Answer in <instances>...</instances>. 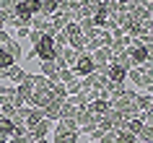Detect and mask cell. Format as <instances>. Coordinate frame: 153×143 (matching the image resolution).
<instances>
[{
    "mask_svg": "<svg viewBox=\"0 0 153 143\" xmlns=\"http://www.w3.org/2000/svg\"><path fill=\"white\" fill-rule=\"evenodd\" d=\"M104 73H106V78L109 81H114V83H125V76H127V70H122L120 65H114V63H109L104 68Z\"/></svg>",
    "mask_w": 153,
    "mask_h": 143,
    "instance_id": "obj_8",
    "label": "cell"
},
{
    "mask_svg": "<svg viewBox=\"0 0 153 143\" xmlns=\"http://www.w3.org/2000/svg\"><path fill=\"white\" fill-rule=\"evenodd\" d=\"M91 60H94V68H96V70H104L106 65L112 63V49H109V47L94 49V52H91Z\"/></svg>",
    "mask_w": 153,
    "mask_h": 143,
    "instance_id": "obj_6",
    "label": "cell"
},
{
    "mask_svg": "<svg viewBox=\"0 0 153 143\" xmlns=\"http://www.w3.org/2000/svg\"><path fill=\"white\" fill-rule=\"evenodd\" d=\"M78 138H81V127L75 120H57L55 143H78Z\"/></svg>",
    "mask_w": 153,
    "mask_h": 143,
    "instance_id": "obj_3",
    "label": "cell"
},
{
    "mask_svg": "<svg viewBox=\"0 0 153 143\" xmlns=\"http://www.w3.org/2000/svg\"><path fill=\"white\" fill-rule=\"evenodd\" d=\"M91 143H99V141H91Z\"/></svg>",
    "mask_w": 153,
    "mask_h": 143,
    "instance_id": "obj_24",
    "label": "cell"
},
{
    "mask_svg": "<svg viewBox=\"0 0 153 143\" xmlns=\"http://www.w3.org/2000/svg\"><path fill=\"white\" fill-rule=\"evenodd\" d=\"M29 31H31L29 26H18V29H16V37H13V39H24V37H29Z\"/></svg>",
    "mask_w": 153,
    "mask_h": 143,
    "instance_id": "obj_20",
    "label": "cell"
},
{
    "mask_svg": "<svg viewBox=\"0 0 153 143\" xmlns=\"http://www.w3.org/2000/svg\"><path fill=\"white\" fill-rule=\"evenodd\" d=\"M31 143H49L47 138H36V141H31Z\"/></svg>",
    "mask_w": 153,
    "mask_h": 143,
    "instance_id": "obj_21",
    "label": "cell"
},
{
    "mask_svg": "<svg viewBox=\"0 0 153 143\" xmlns=\"http://www.w3.org/2000/svg\"><path fill=\"white\" fill-rule=\"evenodd\" d=\"M135 107L140 112H151L153 109V96L151 91H145V94H135Z\"/></svg>",
    "mask_w": 153,
    "mask_h": 143,
    "instance_id": "obj_9",
    "label": "cell"
},
{
    "mask_svg": "<svg viewBox=\"0 0 153 143\" xmlns=\"http://www.w3.org/2000/svg\"><path fill=\"white\" fill-rule=\"evenodd\" d=\"M75 112H78L75 104H70V102L60 104V120H75Z\"/></svg>",
    "mask_w": 153,
    "mask_h": 143,
    "instance_id": "obj_12",
    "label": "cell"
},
{
    "mask_svg": "<svg viewBox=\"0 0 153 143\" xmlns=\"http://www.w3.org/2000/svg\"><path fill=\"white\" fill-rule=\"evenodd\" d=\"M112 63L120 65L122 70H130V68H132V60H130L127 49H122V52H112Z\"/></svg>",
    "mask_w": 153,
    "mask_h": 143,
    "instance_id": "obj_10",
    "label": "cell"
},
{
    "mask_svg": "<svg viewBox=\"0 0 153 143\" xmlns=\"http://www.w3.org/2000/svg\"><path fill=\"white\" fill-rule=\"evenodd\" d=\"M29 39H31L34 49L31 55L36 63H42V60H55L57 57V49H55V42H52V37H47V34H39V31H29Z\"/></svg>",
    "mask_w": 153,
    "mask_h": 143,
    "instance_id": "obj_1",
    "label": "cell"
},
{
    "mask_svg": "<svg viewBox=\"0 0 153 143\" xmlns=\"http://www.w3.org/2000/svg\"><path fill=\"white\" fill-rule=\"evenodd\" d=\"M62 31H65V37L70 39V37H75V34H81V26H78V21H70V24L65 26Z\"/></svg>",
    "mask_w": 153,
    "mask_h": 143,
    "instance_id": "obj_18",
    "label": "cell"
},
{
    "mask_svg": "<svg viewBox=\"0 0 153 143\" xmlns=\"http://www.w3.org/2000/svg\"><path fill=\"white\" fill-rule=\"evenodd\" d=\"M3 49H5V52H8V55L13 57V60H16V63L21 60V42H18V39H13V37H10V39H8V44H5Z\"/></svg>",
    "mask_w": 153,
    "mask_h": 143,
    "instance_id": "obj_11",
    "label": "cell"
},
{
    "mask_svg": "<svg viewBox=\"0 0 153 143\" xmlns=\"http://www.w3.org/2000/svg\"><path fill=\"white\" fill-rule=\"evenodd\" d=\"M73 76L75 78H83V76H88V73H94L96 68H94V60H91V52H78V57H75V63H73Z\"/></svg>",
    "mask_w": 153,
    "mask_h": 143,
    "instance_id": "obj_5",
    "label": "cell"
},
{
    "mask_svg": "<svg viewBox=\"0 0 153 143\" xmlns=\"http://www.w3.org/2000/svg\"><path fill=\"white\" fill-rule=\"evenodd\" d=\"M26 76H29V73L21 70V65H18V63H13L10 68H3V70H0V81H18V83H21Z\"/></svg>",
    "mask_w": 153,
    "mask_h": 143,
    "instance_id": "obj_7",
    "label": "cell"
},
{
    "mask_svg": "<svg viewBox=\"0 0 153 143\" xmlns=\"http://www.w3.org/2000/svg\"><path fill=\"white\" fill-rule=\"evenodd\" d=\"M127 76H130L132 83H137V86L145 88V91H151V88H153V63L143 65V68H130Z\"/></svg>",
    "mask_w": 153,
    "mask_h": 143,
    "instance_id": "obj_4",
    "label": "cell"
},
{
    "mask_svg": "<svg viewBox=\"0 0 153 143\" xmlns=\"http://www.w3.org/2000/svg\"><path fill=\"white\" fill-rule=\"evenodd\" d=\"M52 42H55V49H62V47H68V37H65V31H57L55 37H52Z\"/></svg>",
    "mask_w": 153,
    "mask_h": 143,
    "instance_id": "obj_17",
    "label": "cell"
},
{
    "mask_svg": "<svg viewBox=\"0 0 153 143\" xmlns=\"http://www.w3.org/2000/svg\"><path fill=\"white\" fill-rule=\"evenodd\" d=\"M0 133L10 138V133H13V120H8V117H0Z\"/></svg>",
    "mask_w": 153,
    "mask_h": 143,
    "instance_id": "obj_16",
    "label": "cell"
},
{
    "mask_svg": "<svg viewBox=\"0 0 153 143\" xmlns=\"http://www.w3.org/2000/svg\"><path fill=\"white\" fill-rule=\"evenodd\" d=\"M18 0H0V16H5V13H10V10L16 8Z\"/></svg>",
    "mask_w": 153,
    "mask_h": 143,
    "instance_id": "obj_19",
    "label": "cell"
},
{
    "mask_svg": "<svg viewBox=\"0 0 153 143\" xmlns=\"http://www.w3.org/2000/svg\"><path fill=\"white\" fill-rule=\"evenodd\" d=\"M3 29H5V24H3V18H0V31H3Z\"/></svg>",
    "mask_w": 153,
    "mask_h": 143,
    "instance_id": "obj_22",
    "label": "cell"
},
{
    "mask_svg": "<svg viewBox=\"0 0 153 143\" xmlns=\"http://www.w3.org/2000/svg\"><path fill=\"white\" fill-rule=\"evenodd\" d=\"M112 109H117L125 120L137 117V115H140V109L135 107V91L125 88V91H122L120 96H114V99H112Z\"/></svg>",
    "mask_w": 153,
    "mask_h": 143,
    "instance_id": "obj_2",
    "label": "cell"
},
{
    "mask_svg": "<svg viewBox=\"0 0 153 143\" xmlns=\"http://www.w3.org/2000/svg\"><path fill=\"white\" fill-rule=\"evenodd\" d=\"M140 143H153V125H143L140 127V133L135 135Z\"/></svg>",
    "mask_w": 153,
    "mask_h": 143,
    "instance_id": "obj_13",
    "label": "cell"
},
{
    "mask_svg": "<svg viewBox=\"0 0 153 143\" xmlns=\"http://www.w3.org/2000/svg\"><path fill=\"white\" fill-rule=\"evenodd\" d=\"M62 86H65V91H68V96H75L81 91V78H73V81H68V83H62Z\"/></svg>",
    "mask_w": 153,
    "mask_h": 143,
    "instance_id": "obj_15",
    "label": "cell"
},
{
    "mask_svg": "<svg viewBox=\"0 0 153 143\" xmlns=\"http://www.w3.org/2000/svg\"><path fill=\"white\" fill-rule=\"evenodd\" d=\"M132 143H140V141H137V138H135V141H132Z\"/></svg>",
    "mask_w": 153,
    "mask_h": 143,
    "instance_id": "obj_23",
    "label": "cell"
},
{
    "mask_svg": "<svg viewBox=\"0 0 153 143\" xmlns=\"http://www.w3.org/2000/svg\"><path fill=\"white\" fill-rule=\"evenodd\" d=\"M57 3H60V0H42L39 13H44V16H52V13L57 10Z\"/></svg>",
    "mask_w": 153,
    "mask_h": 143,
    "instance_id": "obj_14",
    "label": "cell"
}]
</instances>
